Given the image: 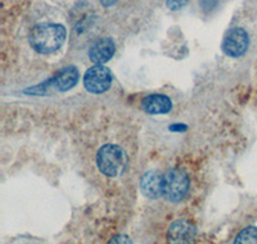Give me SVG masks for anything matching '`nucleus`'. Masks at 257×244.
<instances>
[{"mask_svg":"<svg viewBox=\"0 0 257 244\" xmlns=\"http://www.w3.org/2000/svg\"><path fill=\"white\" fill-rule=\"evenodd\" d=\"M67 32L59 24H41L30 34V45L41 54H52L59 50L66 40Z\"/></svg>","mask_w":257,"mask_h":244,"instance_id":"1","label":"nucleus"},{"mask_svg":"<svg viewBox=\"0 0 257 244\" xmlns=\"http://www.w3.org/2000/svg\"><path fill=\"white\" fill-rule=\"evenodd\" d=\"M96 165L104 176L118 177L122 175L127 166V156L125 151L114 144H105L98 151Z\"/></svg>","mask_w":257,"mask_h":244,"instance_id":"2","label":"nucleus"},{"mask_svg":"<svg viewBox=\"0 0 257 244\" xmlns=\"http://www.w3.org/2000/svg\"><path fill=\"white\" fill-rule=\"evenodd\" d=\"M189 185V177L184 170L171 169L164 176L162 195L171 203H178L187 197Z\"/></svg>","mask_w":257,"mask_h":244,"instance_id":"3","label":"nucleus"},{"mask_svg":"<svg viewBox=\"0 0 257 244\" xmlns=\"http://www.w3.org/2000/svg\"><path fill=\"white\" fill-rule=\"evenodd\" d=\"M112 73L103 64H96L89 68L84 75V86L91 94H103L112 85Z\"/></svg>","mask_w":257,"mask_h":244,"instance_id":"4","label":"nucleus"},{"mask_svg":"<svg viewBox=\"0 0 257 244\" xmlns=\"http://www.w3.org/2000/svg\"><path fill=\"white\" fill-rule=\"evenodd\" d=\"M249 47V36L245 32V30L240 27H234L230 29L224 38L222 43V50L226 55L231 58H238L242 57Z\"/></svg>","mask_w":257,"mask_h":244,"instance_id":"5","label":"nucleus"},{"mask_svg":"<svg viewBox=\"0 0 257 244\" xmlns=\"http://www.w3.org/2000/svg\"><path fill=\"white\" fill-rule=\"evenodd\" d=\"M197 235V227L188 220H176L167 230L170 243H190Z\"/></svg>","mask_w":257,"mask_h":244,"instance_id":"6","label":"nucleus"},{"mask_svg":"<svg viewBox=\"0 0 257 244\" xmlns=\"http://www.w3.org/2000/svg\"><path fill=\"white\" fill-rule=\"evenodd\" d=\"M114 50H116V47L111 38L100 39L89 49V58L93 63L103 64L113 57Z\"/></svg>","mask_w":257,"mask_h":244,"instance_id":"7","label":"nucleus"},{"mask_svg":"<svg viewBox=\"0 0 257 244\" xmlns=\"http://www.w3.org/2000/svg\"><path fill=\"white\" fill-rule=\"evenodd\" d=\"M162 181H164V176L157 170L147 171L141 180L142 193L147 198L156 199L162 195Z\"/></svg>","mask_w":257,"mask_h":244,"instance_id":"8","label":"nucleus"},{"mask_svg":"<svg viewBox=\"0 0 257 244\" xmlns=\"http://www.w3.org/2000/svg\"><path fill=\"white\" fill-rule=\"evenodd\" d=\"M142 107L148 114H165L171 110L173 102L162 94H151L142 100Z\"/></svg>","mask_w":257,"mask_h":244,"instance_id":"9","label":"nucleus"},{"mask_svg":"<svg viewBox=\"0 0 257 244\" xmlns=\"http://www.w3.org/2000/svg\"><path fill=\"white\" fill-rule=\"evenodd\" d=\"M79 77L80 75L77 68L73 67V66H68V67L62 68V70L50 80V85H52L57 91H67L77 84Z\"/></svg>","mask_w":257,"mask_h":244,"instance_id":"10","label":"nucleus"},{"mask_svg":"<svg viewBox=\"0 0 257 244\" xmlns=\"http://www.w3.org/2000/svg\"><path fill=\"white\" fill-rule=\"evenodd\" d=\"M234 243L257 244V226H247L237 235Z\"/></svg>","mask_w":257,"mask_h":244,"instance_id":"11","label":"nucleus"},{"mask_svg":"<svg viewBox=\"0 0 257 244\" xmlns=\"http://www.w3.org/2000/svg\"><path fill=\"white\" fill-rule=\"evenodd\" d=\"M188 3H189V0H166L167 8L174 11V12L180 11L181 8H184Z\"/></svg>","mask_w":257,"mask_h":244,"instance_id":"12","label":"nucleus"},{"mask_svg":"<svg viewBox=\"0 0 257 244\" xmlns=\"http://www.w3.org/2000/svg\"><path fill=\"white\" fill-rule=\"evenodd\" d=\"M112 243H132V240H130V239L125 235H117V236H114L113 239H111V240H109V244H112Z\"/></svg>","mask_w":257,"mask_h":244,"instance_id":"13","label":"nucleus"},{"mask_svg":"<svg viewBox=\"0 0 257 244\" xmlns=\"http://www.w3.org/2000/svg\"><path fill=\"white\" fill-rule=\"evenodd\" d=\"M116 3V0H100V4L104 7H111Z\"/></svg>","mask_w":257,"mask_h":244,"instance_id":"14","label":"nucleus"},{"mask_svg":"<svg viewBox=\"0 0 257 244\" xmlns=\"http://www.w3.org/2000/svg\"><path fill=\"white\" fill-rule=\"evenodd\" d=\"M180 125L181 124H176L175 126H171V128H170V130H175V131H179V130H185V129H187V126H181L180 128Z\"/></svg>","mask_w":257,"mask_h":244,"instance_id":"15","label":"nucleus"}]
</instances>
